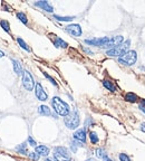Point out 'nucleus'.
<instances>
[{
    "mask_svg": "<svg viewBox=\"0 0 145 161\" xmlns=\"http://www.w3.org/2000/svg\"><path fill=\"white\" fill-rule=\"evenodd\" d=\"M51 105L54 108L55 112L57 113L58 115H61V117H67L70 110H69V105L66 102H64L61 99H59L57 96H55L52 100H51Z\"/></svg>",
    "mask_w": 145,
    "mask_h": 161,
    "instance_id": "f257e3e1",
    "label": "nucleus"
},
{
    "mask_svg": "<svg viewBox=\"0 0 145 161\" xmlns=\"http://www.w3.org/2000/svg\"><path fill=\"white\" fill-rule=\"evenodd\" d=\"M130 46V39H127V40L123 42L122 44L118 45V46L115 47V48L107 51H106V54H107L108 56H112V57H118V58H119L121 56H123L125 53L128 51Z\"/></svg>",
    "mask_w": 145,
    "mask_h": 161,
    "instance_id": "f03ea898",
    "label": "nucleus"
},
{
    "mask_svg": "<svg viewBox=\"0 0 145 161\" xmlns=\"http://www.w3.org/2000/svg\"><path fill=\"white\" fill-rule=\"evenodd\" d=\"M64 122H65L66 126H67L68 129H70V130L76 129V128L79 125V122H80L79 113L76 110H74L72 112H70L67 117H65Z\"/></svg>",
    "mask_w": 145,
    "mask_h": 161,
    "instance_id": "7ed1b4c3",
    "label": "nucleus"
},
{
    "mask_svg": "<svg viewBox=\"0 0 145 161\" xmlns=\"http://www.w3.org/2000/svg\"><path fill=\"white\" fill-rule=\"evenodd\" d=\"M137 59V54L135 51H128L127 53H125L123 56H121L118 58V62L123 65L126 66H132L136 63Z\"/></svg>",
    "mask_w": 145,
    "mask_h": 161,
    "instance_id": "20e7f679",
    "label": "nucleus"
},
{
    "mask_svg": "<svg viewBox=\"0 0 145 161\" xmlns=\"http://www.w3.org/2000/svg\"><path fill=\"white\" fill-rule=\"evenodd\" d=\"M22 86L27 91H32L35 87V80L32 75L29 73L28 71H25L22 73Z\"/></svg>",
    "mask_w": 145,
    "mask_h": 161,
    "instance_id": "39448f33",
    "label": "nucleus"
},
{
    "mask_svg": "<svg viewBox=\"0 0 145 161\" xmlns=\"http://www.w3.org/2000/svg\"><path fill=\"white\" fill-rule=\"evenodd\" d=\"M123 42H124V38H123V36H121V35L112 37V38H109L108 40H107V43L104 45L102 48H106V49H108L109 51V49H113V48L117 47L118 45H121Z\"/></svg>",
    "mask_w": 145,
    "mask_h": 161,
    "instance_id": "423d86ee",
    "label": "nucleus"
},
{
    "mask_svg": "<svg viewBox=\"0 0 145 161\" xmlns=\"http://www.w3.org/2000/svg\"><path fill=\"white\" fill-rule=\"evenodd\" d=\"M55 158L70 159V152L65 146H56L55 148Z\"/></svg>",
    "mask_w": 145,
    "mask_h": 161,
    "instance_id": "0eeeda50",
    "label": "nucleus"
},
{
    "mask_svg": "<svg viewBox=\"0 0 145 161\" xmlns=\"http://www.w3.org/2000/svg\"><path fill=\"white\" fill-rule=\"evenodd\" d=\"M35 94H36L37 99H38L39 101H46V100L48 99V95H47V93L44 91V88L40 83H36V84H35Z\"/></svg>",
    "mask_w": 145,
    "mask_h": 161,
    "instance_id": "6e6552de",
    "label": "nucleus"
},
{
    "mask_svg": "<svg viewBox=\"0 0 145 161\" xmlns=\"http://www.w3.org/2000/svg\"><path fill=\"white\" fill-rule=\"evenodd\" d=\"M65 30L68 34H70L72 36L79 37L81 35V28H80L79 25H77V24H72V25L67 26L65 28Z\"/></svg>",
    "mask_w": 145,
    "mask_h": 161,
    "instance_id": "1a4fd4ad",
    "label": "nucleus"
},
{
    "mask_svg": "<svg viewBox=\"0 0 145 161\" xmlns=\"http://www.w3.org/2000/svg\"><path fill=\"white\" fill-rule=\"evenodd\" d=\"M74 139L79 141L81 143L86 142V130L85 129H79L74 133Z\"/></svg>",
    "mask_w": 145,
    "mask_h": 161,
    "instance_id": "9d476101",
    "label": "nucleus"
},
{
    "mask_svg": "<svg viewBox=\"0 0 145 161\" xmlns=\"http://www.w3.org/2000/svg\"><path fill=\"white\" fill-rule=\"evenodd\" d=\"M35 6L41 8L43 10L47 11V12H52L54 11V8H52V6L49 5L48 1H37V2H35Z\"/></svg>",
    "mask_w": 145,
    "mask_h": 161,
    "instance_id": "9b49d317",
    "label": "nucleus"
},
{
    "mask_svg": "<svg viewBox=\"0 0 145 161\" xmlns=\"http://www.w3.org/2000/svg\"><path fill=\"white\" fill-rule=\"evenodd\" d=\"M35 152H36L39 157L43 155V157H47L49 154V148H47L46 146H38L35 149Z\"/></svg>",
    "mask_w": 145,
    "mask_h": 161,
    "instance_id": "f8f14e48",
    "label": "nucleus"
},
{
    "mask_svg": "<svg viewBox=\"0 0 145 161\" xmlns=\"http://www.w3.org/2000/svg\"><path fill=\"white\" fill-rule=\"evenodd\" d=\"M38 113H39L40 115H45V117H50L51 115L50 109H49L48 106H46V105H40V106L38 108Z\"/></svg>",
    "mask_w": 145,
    "mask_h": 161,
    "instance_id": "ddd939ff",
    "label": "nucleus"
},
{
    "mask_svg": "<svg viewBox=\"0 0 145 161\" xmlns=\"http://www.w3.org/2000/svg\"><path fill=\"white\" fill-rule=\"evenodd\" d=\"M12 66H14V73L17 74V75H22V73H23V72H22V66L18 60L12 59Z\"/></svg>",
    "mask_w": 145,
    "mask_h": 161,
    "instance_id": "4468645a",
    "label": "nucleus"
},
{
    "mask_svg": "<svg viewBox=\"0 0 145 161\" xmlns=\"http://www.w3.org/2000/svg\"><path fill=\"white\" fill-rule=\"evenodd\" d=\"M54 45L57 48H67V46H68V44L66 43L65 40H63L61 38H56L55 42H54Z\"/></svg>",
    "mask_w": 145,
    "mask_h": 161,
    "instance_id": "2eb2a0df",
    "label": "nucleus"
},
{
    "mask_svg": "<svg viewBox=\"0 0 145 161\" xmlns=\"http://www.w3.org/2000/svg\"><path fill=\"white\" fill-rule=\"evenodd\" d=\"M103 85H104V87H106L108 91H110V92H115L116 91V87L115 85L110 82V80H103Z\"/></svg>",
    "mask_w": 145,
    "mask_h": 161,
    "instance_id": "dca6fc26",
    "label": "nucleus"
},
{
    "mask_svg": "<svg viewBox=\"0 0 145 161\" xmlns=\"http://www.w3.org/2000/svg\"><path fill=\"white\" fill-rule=\"evenodd\" d=\"M125 100H126L127 102L135 103L136 101H137V96H136V94H134V93L130 92V93H126V94H125Z\"/></svg>",
    "mask_w": 145,
    "mask_h": 161,
    "instance_id": "f3484780",
    "label": "nucleus"
},
{
    "mask_svg": "<svg viewBox=\"0 0 145 161\" xmlns=\"http://www.w3.org/2000/svg\"><path fill=\"white\" fill-rule=\"evenodd\" d=\"M16 151L20 154H27L28 153V150H27V144L26 143H22L16 148Z\"/></svg>",
    "mask_w": 145,
    "mask_h": 161,
    "instance_id": "a211bd4d",
    "label": "nucleus"
},
{
    "mask_svg": "<svg viewBox=\"0 0 145 161\" xmlns=\"http://www.w3.org/2000/svg\"><path fill=\"white\" fill-rule=\"evenodd\" d=\"M89 139H90V142H92L93 144H96V143L99 141L98 135H97L96 132H90V133H89Z\"/></svg>",
    "mask_w": 145,
    "mask_h": 161,
    "instance_id": "6ab92c4d",
    "label": "nucleus"
},
{
    "mask_svg": "<svg viewBox=\"0 0 145 161\" xmlns=\"http://www.w3.org/2000/svg\"><path fill=\"white\" fill-rule=\"evenodd\" d=\"M78 146H84V144H83L81 142H79V141H77V140H74V141L72 142V152H76Z\"/></svg>",
    "mask_w": 145,
    "mask_h": 161,
    "instance_id": "aec40b11",
    "label": "nucleus"
},
{
    "mask_svg": "<svg viewBox=\"0 0 145 161\" xmlns=\"http://www.w3.org/2000/svg\"><path fill=\"white\" fill-rule=\"evenodd\" d=\"M55 19H57L58 22H72L74 19V17H61V16L55 15L54 16Z\"/></svg>",
    "mask_w": 145,
    "mask_h": 161,
    "instance_id": "412c9836",
    "label": "nucleus"
},
{
    "mask_svg": "<svg viewBox=\"0 0 145 161\" xmlns=\"http://www.w3.org/2000/svg\"><path fill=\"white\" fill-rule=\"evenodd\" d=\"M95 153H96V155H97V158H104V157H106V152H105V150L102 149V148H97V149L95 150Z\"/></svg>",
    "mask_w": 145,
    "mask_h": 161,
    "instance_id": "4be33fe9",
    "label": "nucleus"
},
{
    "mask_svg": "<svg viewBox=\"0 0 145 161\" xmlns=\"http://www.w3.org/2000/svg\"><path fill=\"white\" fill-rule=\"evenodd\" d=\"M17 42H18V44H19V46H20L21 48H23L25 51H30V48L28 47V45L26 44L21 38H17Z\"/></svg>",
    "mask_w": 145,
    "mask_h": 161,
    "instance_id": "5701e85b",
    "label": "nucleus"
},
{
    "mask_svg": "<svg viewBox=\"0 0 145 161\" xmlns=\"http://www.w3.org/2000/svg\"><path fill=\"white\" fill-rule=\"evenodd\" d=\"M0 25H1L2 29L5 30V31H7V33L10 31V26H9V22L7 20H0Z\"/></svg>",
    "mask_w": 145,
    "mask_h": 161,
    "instance_id": "b1692460",
    "label": "nucleus"
},
{
    "mask_svg": "<svg viewBox=\"0 0 145 161\" xmlns=\"http://www.w3.org/2000/svg\"><path fill=\"white\" fill-rule=\"evenodd\" d=\"M17 17H18V19H19L21 22H23V24H27V22H28L27 16L25 15L23 12H17Z\"/></svg>",
    "mask_w": 145,
    "mask_h": 161,
    "instance_id": "393cba45",
    "label": "nucleus"
},
{
    "mask_svg": "<svg viewBox=\"0 0 145 161\" xmlns=\"http://www.w3.org/2000/svg\"><path fill=\"white\" fill-rule=\"evenodd\" d=\"M44 76H45V77H46L47 80H50V83H51V84H52V85H55V86H57V82H56V80H54V78H52L51 76H49L48 74H47V73H45V72H44Z\"/></svg>",
    "mask_w": 145,
    "mask_h": 161,
    "instance_id": "a878e982",
    "label": "nucleus"
},
{
    "mask_svg": "<svg viewBox=\"0 0 145 161\" xmlns=\"http://www.w3.org/2000/svg\"><path fill=\"white\" fill-rule=\"evenodd\" d=\"M119 160L121 161H132L130 160V158L127 155V154L125 153H121L119 154Z\"/></svg>",
    "mask_w": 145,
    "mask_h": 161,
    "instance_id": "bb28decb",
    "label": "nucleus"
},
{
    "mask_svg": "<svg viewBox=\"0 0 145 161\" xmlns=\"http://www.w3.org/2000/svg\"><path fill=\"white\" fill-rule=\"evenodd\" d=\"M29 158H30L31 160H34V161H38V160H39V155H38L36 152H31V153L29 154Z\"/></svg>",
    "mask_w": 145,
    "mask_h": 161,
    "instance_id": "cd10ccee",
    "label": "nucleus"
},
{
    "mask_svg": "<svg viewBox=\"0 0 145 161\" xmlns=\"http://www.w3.org/2000/svg\"><path fill=\"white\" fill-rule=\"evenodd\" d=\"M94 124V121L90 119V117H88L86 120V123H85V126H90V125Z\"/></svg>",
    "mask_w": 145,
    "mask_h": 161,
    "instance_id": "c85d7f7f",
    "label": "nucleus"
},
{
    "mask_svg": "<svg viewBox=\"0 0 145 161\" xmlns=\"http://www.w3.org/2000/svg\"><path fill=\"white\" fill-rule=\"evenodd\" d=\"M28 143L30 144V146H36V144H37L36 141L32 139L31 137H29V138H28Z\"/></svg>",
    "mask_w": 145,
    "mask_h": 161,
    "instance_id": "c756f323",
    "label": "nucleus"
},
{
    "mask_svg": "<svg viewBox=\"0 0 145 161\" xmlns=\"http://www.w3.org/2000/svg\"><path fill=\"white\" fill-rule=\"evenodd\" d=\"M58 161H72V159H65V158H56Z\"/></svg>",
    "mask_w": 145,
    "mask_h": 161,
    "instance_id": "7c9ffc66",
    "label": "nucleus"
},
{
    "mask_svg": "<svg viewBox=\"0 0 145 161\" xmlns=\"http://www.w3.org/2000/svg\"><path fill=\"white\" fill-rule=\"evenodd\" d=\"M103 161H113V160H112V159H109L108 157L106 155V157H104V158H103Z\"/></svg>",
    "mask_w": 145,
    "mask_h": 161,
    "instance_id": "2f4dec72",
    "label": "nucleus"
},
{
    "mask_svg": "<svg viewBox=\"0 0 145 161\" xmlns=\"http://www.w3.org/2000/svg\"><path fill=\"white\" fill-rule=\"evenodd\" d=\"M141 130L143 132H145V123H142V124H141Z\"/></svg>",
    "mask_w": 145,
    "mask_h": 161,
    "instance_id": "473e14b6",
    "label": "nucleus"
},
{
    "mask_svg": "<svg viewBox=\"0 0 145 161\" xmlns=\"http://www.w3.org/2000/svg\"><path fill=\"white\" fill-rule=\"evenodd\" d=\"M84 51H86V53H88V54H90V55L93 54V51H89V49H87V48H84Z\"/></svg>",
    "mask_w": 145,
    "mask_h": 161,
    "instance_id": "72a5a7b5",
    "label": "nucleus"
},
{
    "mask_svg": "<svg viewBox=\"0 0 145 161\" xmlns=\"http://www.w3.org/2000/svg\"><path fill=\"white\" fill-rule=\"evenodd\" d=\"M139 109H141V110H142V111H143V112L145 113V106H143V105L141 104V105H139Z\"/></svg>",
    "mask_w": 145,
    "mask_h": 161,
    "instance_id": "f704fd0d",
    "label": "nucleus"
},
{
    "mask_svg": "<svg viewBox=\"0 0 145 161\" xmlns=\"http://www.w3.org/2000/svg\"><path fill=\"white\" fill-rule=\"evenodd\" d=\"M45 161H55V159H54V158H46V160Z\"/></svg>",
    "mask_w": 145,
    "mask_h": 161,
    "instance_id": "c9c22d12",
    "label": "nucleus"
},
{
    "mask_svg": "<svg viewBox=\"0 0 145 161\" xmlns=\"http://www.w3.org/2000/svg\"><path fill=\"white\" fill-rule=\"evenodd\" d=\"M3 56H5V53L0 51V58H1V57H3Z\"/></svg>",
    "mask_w": 145,
    "mask_h": 161,
    "instance_id": "e433bc0d",
    "label": "nucleus"
},
{
    "mask_svg": "<svg viewBox=\"0 0 145 161\" xmlns=\"http://www.w3.org/2000/svg\"><path fill=\"white\" fill-rule=\"evenodd\" d=\"M86 161H97L96 159H94V158H89V159H87Z\"/></svg>",
    "mask_w": 145,
    "mask_h": 161,
    "instance_id": "4c0bfd02",
    "label": "nucleus"
},
{
    "mask_svg": "<svg viewBox=\"0 0 145 161\" xmlns=\"http://www.w3.org/2000/svg\"><path fill=\"white\" fill-rule=\"evenodd\" d=\"M142 105H144V106H145V100H143V101H142Z\"/></svg>",
    "mask_w": 145,
    "mask_h": 161,
    "instance_id": "58836bf2",
    "label": "nucleus"
}]
</instances>
